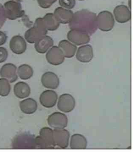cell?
Instances as JSON below:
<instances>
[{"label": "cell", "instance_id": "obj_23", "mask_svg": "<svg viewBox=\"0 0 137 155\" xmlns=\"http://www.w3.org/2000/svg\"><path fill=\"white\" fill-rule=\"evenodd\" d=\"M58 47L63 51L65 57L71 58L74 56L77 51V47L67 40L61 41L58 44Z\"/></svg>", "mask_w": 137, "mask_h": 155}, {"label": "cell", "instance_id": "obj_5", "mask_svg": "<svg viewBox=\"0 0 137 155\" xmlns=\"http://www.w3.org/2000/svg\"><path fill=\"white\" fill-rule=\"evenodd\" d=\"M97 27L101 31L108 32L113 29L115 20L113 14L108 11L101 12L96 17Z\"/></svg>", "mask_w": 137, "mask_h": 155}, {"label": "cell", "instance_id": "obj_13", "mask_svg": "<svg viewBox=\"0 0 137 155\" xmlns=\"http://www.w3.org/2000/svg\"><path fill=\"white\" fill-rule=\"evenodd\" d=\"M9 48L15 54H23L27 49V44L24 38L20 35L13 36L9 42Z\"/></svg>", "mask_w": 137, "mask_h": 155}, {"label": "cell", "instance_id": "obj_34", "mask_svg": "<svg viewBox=\"0 0 137 155\" xmlns=\"http://www.w3.org/2000/svg\"><path fill=\"white\" fill-rule=\"evenodd\" d=\"M78 1H84V0H78Z\"/></svg>", "mask_w": 137, "mask_h": 155}, {"label": "cell", "instance_id": "obj_8", "mask_svg": "<svg viewBox=\"0 0 137 155\" xmlns=\"http://www.w3.org/2000/svg\"><path fill=\"white\" fill-rule=\"evenodd\" d=\"M75 106V99L70 94H63L59 98L57 107L62 112L70 113L73 110Z\"/></svg>", "mask_w": 137, "mask_h": 155}, {"label": "cell", "instance_id": "obj_6", "mask_svg": "<svg viewBox=\"0 0 137 155\" xmlns=\"http://www.w3.org/2000/svg\"><path fill=\"white\" fill-rule=\"evenodd\" d=\"M47 122L49 126L53 129H65L68 125V119L64 113L56 112L49 115Z\"/></svg>", "mask_w": 137, "mask_h": 155}, {"label": "cell", "instance_id": "obj_27", "mask_svg": "<svg viewBox=\"0 0 137 155\" xmlns=\"http://www.w3.org/2000/svg\"><path fill=\"white\" fill-rule=\"evenodd\" d=\"M61 7L68 9H71L76 5L75 0H59Z\"/></svg>", "mask_w": 137, "mask_h": 155}, {"label": "cell", "instance_id": "obj_7", "mask_svg": "<svg viewBox=\"0 0 137 155\" xmlns=\"http://www.w3.org/2000/svg\"><path fill=\"white\" fill-rule=\"evenodd\" d=\"M13 147L16 149H35L36 145L33 135L24 134L19 136L13 143Z\"/></svg>", "mask_w": 137, "mask_h": 155}, {"label": "cell", "instance_id": "obj_16", "mask_svg": "<svg viewBox=\"0 0 137 155\" xmlns=\"http://www.w3.org/2000/svg\"><path fill=\"white\" fill-rule=\"evenodd\" d=\"M76 57L81 62H90L94 58V51L92 46L90 45H84L78 48Z\"/></svg>", "mask_w": 137, "mask_h": 155}, {"label": "cell", "instance_id": "obj_3", "mask_svg": "<svg viewBox=\"0 0 137 155\" xmlns=\"http://www.w3.org/2000/svg\"><path fill=\"white\" fill-rule=\"evenodd\" d=\"M39 136L35 138L36 148L53 149L56 146L53 137V130L49 127H43L40 129Z\"/></svg>", "mask_w": 137, "mask_h": 155}, {"label": "cell", "instance_id": "obj_9", "mask_svg": "<svg viewBox=\"0 0 137 155\" xmlns=\"http://www.w3.org/2000/svg\"><path fill=\"white\" fill-rule=\"evenodd\" d=\"M48 62L53 66L61 64L65 61L63 53L59 47L54 46L49 49L46 55Z\"/></svg>", "mask_w": 137, "mask_h": 155}, {"label": "cell", "instance_id": "obj_20", "mask_svg": "<svg viewBox=\"0 0 137 155\" xmlns=\"http://www.w3.org/2000/svg\"><path fill=\"white\" fill-rule=\"evenodd\" d=\"M14 93L15 96L20 99H26L31 94V88L25 82H19L14 87Z\"/></svg>", "mask_w": 137, "mask_h": 155}, {"label": "cell", "instance_id": "obj_21", "mask_svg": "<svg viewBox=\"0 0 137 155\" xmlns=\"http://www.w3.org/2000/svg\"><path fill=\"white\" fill-rule=\"evenodd\" d=\"M37 101L33 98H27L21 101L20 103V108L23 113L27 115L34 114L37 110Z\"/></svg>", "mask_w": 137, "mask_h": 155}, {"label": "cell", "instance_id": "obj_12", "mask_svg": "<svg viewBox=\"0 0 137 155\" xmlns=\"http://www.w3.org/2000/svg\"><path fill=\"white\" fill-rule=\"evenodd\" d=\"M58 99L57 93L55 91L47 90L43 92L39 97V102L47 108L53 107L56 104Z\"/></svg>", "mask_w": 137, "mask_h": 155}, {"label": "cell", "instance_id": "obj_10", "mask_svg": "<svg viewBox=\"0 0 137 155\" xmlns=\"http://www.w3.org/2000/svg\"><path fill=\"white\" fill-rule=\"evenodd\" d=\"M67 37L69 41L76 45L87 44L90 41V37L87 33L75 30L69 31Z\"/></svg>", "mask_w": 137, "mask_h": 155}, {"label": "cell", "instance_id": "obj_33", "mask_svg": "<svg viewBox=\"0 0 137 155\" xmlns=\"http://www.w3.org/2000/svg\"><path fill=\"white\" fill-rule=\"evenodd\" d=\"M12 1H17V2H20V1H21V0H12Z\"/></svg>", "mask_w": 137, "mask_h": 155}, {"label": "cell", "instance_id": "obj_22", "mask_svg": "<svg viewBox=\"0 0 137 155\" xmlns=\"http://www.w3.org/2000/svg\"><path fill=\"white\" fill-rule=\"evenodd\" d=\"M87 144V140L84 136L75 134L71 136L70 146L71 149L83 150L86 149Z\"/></svg>", "mask_w": 137, "mask_h": 155}, {"label": "cell", "instance_id": "obj_30", "mask_svg": "<svg viewBox=\"0 0 137 155\" xmlns=\"http://www.w3.org/2000/svg\"><path fill=\"white\" fill-rule=\"evenodd\" d=\"M6 20L4 6L0 4V29L4 25Z\"/></svg>", "mask_w": 137, "mask_h": 155}, {"label": "cell", "instance_id": "obj_19", "mask_svg": "<svg viewBox=\"0 0 137 155\" xmlns=\"http://www.w3.org/2000/svg\"><path fill=\"white\" fill-rule=\"evenodd\" d=\"M53 14L60 23L66 24L69 23L71 21L74 13L70 9L58 7L56 8Z\"/></svg>", "mask_w": 137, "mask_h": 155}, {"label": "cell", "instance_id": "obj_24", "mask_svg": "<svg viewBox=\"0 0 137 155\" xmlns=\"http://www.w3.org/2000/svg\"><path fill=\"white\" fill-rule=\"evenodd\" d=\"M42 18L44 24L48 31H56L59 27L60 23L57 20L53 13H47Z\"/></svg>", "mask_w": 137, "mask_h": 155}, {"label": "cell", "instance_id": "obj_28", "mask_svg": "<svg viewBox=\"0 0 137 155\" xmlns=\"http://www.w3.org/2000/svg\"><path fill=\"white\" fill-rule=\"evenodd\" d=\"M57 0H37L38 5L42 8H48L51 7Z\"/></svg>", "mask_w": 137, "mask_h": 155}, {"label": "cell", "instance_id": "obj_25", "mask_svg": "<svg viewBox=\"0 0 137 155\" xmlns=\"http://www.w3.org/2000/svg\"><path fill=\"white\" fill-rule=\"evenodd\" d=\"M18 76L23 80H27L30 79L34 74V71L29 65L24 64L19 66L17 69Z\"/></svg>", "mask_w": 137, "mask_h": 155}, {"label": "cell", "instance_id": "obj_32", "mask_svg": "<svg viewBox=\"0 0 137 155\" xmlns=\"http://www.w3.org/2000/svg\"><path fill=\"white\" fill-rule=\"evenodd\" d=\"M131 0H129L128 1V5H129V9H130L131 8Z\"/></svg>", "mask_w": 137, "mask_h": 155}, {"label": "cell", "instance_id": "obj_29", "mask_svg": "<svg viewBox=\"0 0 137 155\" xmlns=\"http://www.w3.org/2000/svg\"><path fill=\"white\" fill-rule=\"evenodd\" d=\"M8 56V52L4 47H0V64L6 61Z\"/></svg>", "mask_w": 137, "mask_h": 155}, {"label": "cell", "instance_id": "obj_18", "mask_svg": "<svg viewBox=\"0 0 137 155\" xmlns=\"http://www.w3.org/2000/svg\"><path fill=\"white\" fill-rule=\"evenodd\" d=\"M53 43L54 41L52 38L46 35L35 43V48L38 53L44 54L53 46Z\"/></svg>", "mask_w": 137, "mask_h": 155}, {"label": "cell", "instance_id": "obj_26", "mask_svg": "<svg viewBox=\"0 0 137 155\" xmlns=\"http://www.w3.org/2000/svg\"><path fill=\"white\" fill-rule=\"evenodd\" d=\"M11 89L10 83L5 78H0V96L7 97L10 94Z\"/></svg>", "mask_w": 137, "mask_h": 155}, {"label": "cell", "instance_id": "obj_14", "mask_svg": "<svg viewBox=\"0 0 137 155\" xmlns=\"http://www.w3.org/2000/svg\"><path fill=\"white\" fill-rule=\"evenodd\" d=\"M17 68L12 63H7L3 65L0 69V76L7 79L10 83H14L18 79Z\"/></svg>", "mask_w": 137, "mask_h": 155}, {"label": "cell", "instance_id": "obj_1", "mask_svg": "<svg viewBox=\"0 0 137 155\" xmlns=\"http://www.w3.org/2000/svg\"><path fill=\"white\" fill-rule=\"evenodd\" d=\"M96 17V13L87 9L76 12L74 13L71 21L68 23L70 28L92 35L98 28Z\"/></svg>", "mask_w": 137, "mask_h": 155}, {"label": "cell", "instance_id": "obj_11", "mask_svg": "<svg viewBox=\"0 0 137 155\" xmlns=\"http://www.w3.org/2000/svg\"><path fill=\"white\" fill-rule=\"evenodd\" d=\"M69 131L66 129H54L53 137L56 145L62 149L68 147L70 138Z\"/></svg>", "mask_w": 137, "mask_h": 155}, {"label": "cell", "instance_id": "obj_15", "mask_svg": "<svg viewBox=\"0 0 137 155\" xmlns=\"http://www.w3.org/2000/svg\"><path fill=\"white\" fill-rule=\"evenodd\" d=\"M113 14L115 20L119 23H126L131 20V11L129 7L125 5L116 6L113 10Z\"/></svg>", "mask_w": 137, "mask_h": 155}, {"label": "cell", "instance_id": "obj_2", "mask_svg": "<svg viewBox=\"0 0 137 155\" xmlns=\"http://www.w3.org/2000/svg\"><path fill=\"white\" fill-rule=\"evenodd\" d=\"M48 32L43 18H37L35 20L33 26L25 33V39L29 43L34 44L39 38L46 35Z\"/></svg>", "mask_w": 137, "mask_h": 155}, {"label": "cell", "instance_id": "obj_31", "mask_svg": "<svg viewBox=\"0 0 137 155\" xmlns=\"http://www.w3.org/2000/svg\"><path fill=\"white\" fill-rule=\"evenodd\" d=\"M7 35L4 32L0 31V46L3 45L5 44L7 41Z\"/></svg>", "mask_w": 137, "mask_h": 155}, {"label": "cell", "instance_id": "obj_4", "mask_svg": "<svg viewBox=\"0 0 137 155\" xmlns=\"http://www.w3.org/2000/svg\"><path fill=\"white\" fill-rule=\"evenodd\" d=\"M4 7L5 16L9 20H15L25 16V11L22 9L21 3L19 2L8 1L4 3Z\"/></svg>", "mask_w": 137, "mask_h": 155}, {"label": "cell", "instance_id": "obj_17", "mask_svg": "<svg viewBox=\"0 0 137 155\" xmlns=\"http://www.w3.org/2000/svg\"><path fill=\"white\" fill-rule=\"evenodd\" d=\"M41 82L45 87L55 89L60 85V80L57 75L51 71L44 73L41 77Z\"/></svg>", "mask_w": 137, "mask_h": 155}]
</instances>
